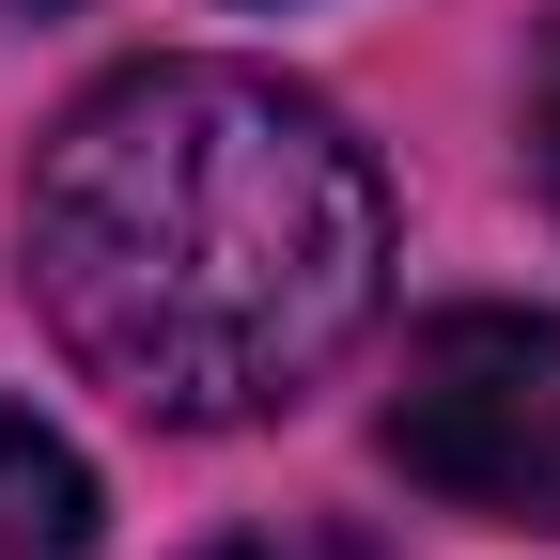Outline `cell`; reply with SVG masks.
<instances>
[{
    "label": "cell",
    "mask_w": 560,
    "mask_h": 560,
    "mask_svg": "<svg viewBox=\"0 0 560 560\" xmlns=\"http://www.w3.org/2000/svg\"><path fill=\"white\" fill-rule=\"evenodd\" d=\"M32 312L140 420L296 405L389 296L359 125L265 62H125L32 156Z\"/></svg>",
    "instance_id": "1"
},
{
    "label": "cell",
    "mask_w": 560,
    "mask_h": 560,
    "mask_svg": "<svg viewBox=\"0 0 560 560\" xmlns=\"http://www.w3.org/2000/svg\"><path fill=\"white\" fill-rule=\"evenodd\" d=\"M389 467L452 514L560 529V312H436L389 374Z\"/></svg>",
    "instance_id": "2"
},
{
    "label": "cell",
    "mask_w": 560,
    "mask_h": 560,
    "mask_svg": "<svg viewBox=\"0 0 560 560\" xmlns=\"http://www.w3.org/2000/svg\"><path fill=\"white\" fill-rule=\"evenodd\" d=\"M0 560H94V467L32 405H0Z\"/></svg>",
    "instance_id": "3"
},
{
    "label": "cell",
    "mask_w": 560,
    "mask_h": 560,
    "mask_svg": "<svg viewBox=\"0 0 560 560\" xmlns=\"http://www.w3.org/2000/svg\"><path fill=\"white\" fill-rule=\"evenodd\" d=\"M202 560H374L359 529H312V514H280V529H234V545H202Z\"/></svg>",
    "instance_id": "4"
},
{
    "label": "cell",
    "mask_w": 560,
    "mask_h": 560,
    "mask_svg": "<svg viewBox=\"0 0 560 560\" xmlns=\"http://www.w3.org/2000/svg\"><path fill=\"white\" fill-rule=\"evenodd\" d=\"M529 140H545V187H560V32H545V94H529Z\"/></svg>",
    "instance_id": "5"
},
{
    "label": "cell",
    "mask_w": 560,
    "mask_h": 560,
    "mask_svg": "<svg viewBox=\"0 0 560 560\" xmlns=\"http://www.w3.org/2000/svg\"><path fill=\"white\" fill-rule=\"evenodd\" d=\"M0 16H47V0H0Z\"/></svg>",
    "instance_id": "6"
}]
</instances>
